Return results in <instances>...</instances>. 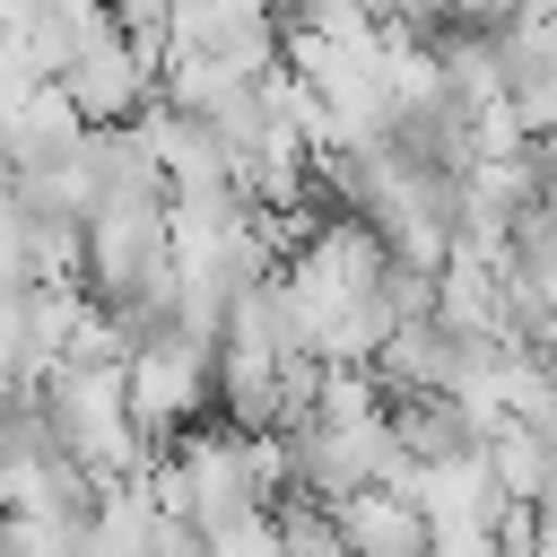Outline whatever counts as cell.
<instances>
[{
  "label": "cell",
  "mask_w": 557,
  "mask_h": 557,
  "mask_svg": "<svg viewBox=\"0 0 557 557\" xmlns=\"http://www.w3.org/2000/svg\"><path fill=\"white\" fill-rule=\"evenodd\" d=\"M461 357H470V339H453L435 313L426 322H400L392 339H383V357H374V383H383V400H418V392H461Z\"/></svg>",
  "instance_id": "cell-3"
},
{
  "label": "cell",
  "mask_w": 557,
  "mask_h": 557,
  "mask_svg": "<svg viewBox=\"0 0 557 557\" xmlns=\"http://www.w3.org/2000/svg\"><path fill=\"white\" fill-rule=\"evenodd\" d=\"M339 540H348V557H426V548H435L426 513H418L409 496H392V487L348 496V505H339Z\"/></svg>",
  "instance_id": "cell-4"
},
{
  "label": "cell",
  "mask_w": 557,
  "mask_h": 557,
  "mask_svg": "<svg viewBox=\"0 0 557 557\" xmlns=\"http://www.w3.org/2000/svg\"><path fill=\"white\" fill-rule=\"evenodd\" d=\"M78 148H87V122H78V104H70V87H61V78L26 87V96L0 113V157H9V174L78 165Z\"/></svg>",
  "instance_id": "cell-2"
},
{
  "label": "cell",
  "mask_w": 557,
  "mask_h": 557,
  "mask_svg": "<svg viewBox=\"0 0 557 557\" xmlns=\"http://www.w3.org/2000/svg\"><path fill=\"white\" fill-rule=\"evenodd\" d=\"M113 26V9H87V0H44L17 17V52L35 61V78H70V61Z\"/></svg>",
  "instance_id": "cell-5"
},
{
  "label": "cell",
  "mask_w": 557,
  "mask_h": 557,
  "mask_svg": "<svg viewBox=\"0 0 557 557\" xmlns=\"http://www.w3.org/2000/svg\"><path fill=\"white\" fill-rule=\"evenodd\" d=\"M157 78H165V70H157L148 52H131V44L104 26V35L70 61V78H61V87H70V104H78V122H87V131H131V122L157 104Z\"/></svg>",
  "instance_id": "cell-1"
},
{
  "label": "cell",
  "mask_w": 557,
  "mask_h": 557,
  "mask_svg": "<svg viewBox=\"0 0 557 557\" xmlns=\"http://www.w3.org/2000/svg\"><path fill=\"white\" fill-rule=\"evenodd\" d=\"M487 479H496V496L505 505H548V487H557V453H548V435L540 426H522V418H496V435H487Z\"/></svg>",
  "instance_id": "cell-6"
}]
</instances>
